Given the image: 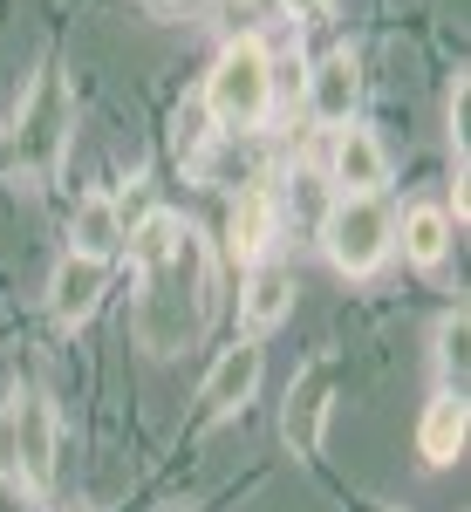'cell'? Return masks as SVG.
Segmentation results:
<instances>
[{"instance_id":"6","label":"cell","mask_w":471,"mask_h":512,"mask_svg":"<svg viewBox=\"0 0 471 512\" xmlns=\"http://www.w3.org/2000/svg\"><path fill=\"white\" fill-rule=\"evenodd\" d=\"M103 287H110V267H103V260L62 253V267H55V280H48V315L62 321V328H76V321H89V315H96Z\"/></svg>"},{"instance_id":"9","label":"cell","mask_w":471,"mask_h":512,"mask_svg":"<svg viewBox=\"0 0 471 512\" xmlns=\"http://www.w3.org/2000/svg\"><path fill=\"white\" fill-rule=\"evenodd\" d=\"M287 308H294V274H287L280 260H253L246 294H239V321H246V335H267L274 321H287Z\"/></svg>"},{"instance_id":"4","label":"cell","mask_w":471,"mask_h":512,"mask_svg":"<svg viewBox=\"0 0 471 512\" xmlns=\"http://www.w3.org/2000/svg\"><path fill=\"white\" fill-rule=\"evenodd\" d=\"M7 451H14L21 478H28L35 492H48V478H55V403H48L41 390L14 396V417H7Z\"/></svg>"},{"instance_id":"15","label":"cell","mask_w":471,"mask_h":512,"mask_svg":"<svg viewBox=\"0 0 471 512\" xmlns=\"http://www.w3.org/2000/svg\"><path fill=\"white\" fill-rule=\"evenodd\" d=\"M437 362L444 369H465V308L444 315V328H437Z\"/></svg>"},{"instance_id":"11","label":"cell","mask_w":471,"mask_h":512,"mask_svg":"<svg viewBox=\"0 0 471 512\" xmlns=\"http://www.w3.org/2000/svg\"><path fill=\"white\" fill-rule=\"evenodd\" d=\"M465 431H471L465 390L431 396V410H424V424H417V451H424V465H458V451H465Z\"/></svg>"},{"instance_id":"8","label":"cell","mask_w":471,"mask_h":512,"mask_svg":"<svg viewBox=\"0 0 471 512\" xmlns=\"http://www.w3.org/2000/svg\"><path fill=\"white\" fill-rule=\"evenodd\" d=\"M260 342H239V349H226L219 362H212V376H205V410L212 417H233V410H246V396L260 390Z\"/></svg>"},{"instance_id":"12","label":"cell","mask_w":471,"mask_h":512,"mask_svg":"<svg viewBox=\"0 0 471 512\" xmlns=\"http://www.w3.org/2000/svg\"><path fill=\"white\" fill-rule=\"evenodd\" d=\"M76 253H82V260H103V267L123 253V212H117V198H110V192L76 198Z\"/></svg>"},{"instance_id":"5","label":"cell","mask_w":471,"mask_h":512,"mask_svg":"<svg viewBox=\"0 0 471 512\" xmlns=\"http://www.w3.org/2000/svg\"><path fill=\"white\" fill-rule=\"evenodd\" d=\"M328 178L342 185V198H376V185L390 178V158H383V144L369 130L342 123L335 130V151H328Z\"/></svg>"},{"instance_id":"1","label":"cell","mask_w":471,"mask_h":512,"mask_svg":"<svg viewBox=\"0 0 471 512\" xmlns=\"http://www.w3.org/2000/svg\"><path fill=\"white\" fill-rule=\"evenodd\" d=\"M130 267H137V335L151 355H171L192 342L198 315H205V246L192 226H178L171 212H151L144 226H130Z\"/></svg>"},{"instance_id":"3","label":"cell","mask_w":471,"mask_h":512,"mask_svg":"<svg viewBox=\"0 0 471 512\" xmlns=\"http://www.w3.org/2000/svg\"><path fill=\"white\" fill-rule=\"evenodd\" d=\"M321 246L342 274H376L396 246V219L376 198H335L328 219H321Z\"/></svg>"},{"instance_id":"7","label":"cell","mask_w":471,"mask_h":512,"mask_svg":"<svg viewBox=\"0 0 471 512\" xmlns=\"http://www.w3.org/2000/svg\"><path fill=\"white\" fill-rule=\"evenodd\" d=\"M328 390H335V369L328 362H314L308 376L287 390V444L301 451V458H314L321 451V424H328Z\"/></svg>"},{"instance_id":"13","label":"cell","mask_w":471,"mask_h":512,"mask_svg":"<svg viewBox=\"0 0 471 512\" xmlns=\"http://www.w3.org/2000/svg\"><path fill=\"white\" fill-rule=\"evenodd\" d=\"M226 233H233L239 260H260V253H267V239H274V192H267V185H239Z\"/></svg>"},{"instance_id":"2","label":"cell","mask_w":471,"mask_h":512,"mask_svg":"<svg viewBox=\"0 0 471 512\" xmlns=\"http://www.w3.org/2000/svg\"><path fill=\"white\" fill-rule=\"evenodd\" d=\"M267 110H274V55L253 35H239L205 76V117L226 137H246V130L267 123Z\"/></svg>"},{"instance_id":"10","label":"cell","mask_w":471,"mask_h":512,"mask_svg":"<svg viewBox=\"0 0 471 512\" xmlns=\"http://www.w3.org/2000/svg\"><path fill=\"white\" fill-rule=\"evenodd\" d=\"M355 96H362V76H355V55L349 48H335V55H321L314 62V76H308V110L321 123H349V110H355Z\"/></svg>"},{"instance_id":"14","label":"cell","mask_w":471,"mask_h":512,"mask_svg":"<svg viewBox=\"0 0 471 512\" xmlns=\"http://www.w3.org/2000/svg\"><path fill=\"white\" fill-rule=\"evenodd\" d=\"M396 233H403V253H410L417 267H437V260L451 253V212H444V205H410Z\"/></svg>"}]
</instances>
